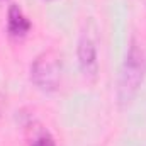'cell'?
<instances>
[{
	"instance_id": "cell-5",
	"label": "cell",
	"mask_w": 146,
	"mask_h": 146,
	"mask_svg": "<svg viewBox=\"0 0 146 146\" xmlns=\"http://www.w3.org/2000/svg\"><path fill=\"white\" fill-rule=\"evenodd\" d=\"M31 146H56V143H54V138L48 131H41L31 141Z\"/></svg>"
},
{
	"instance_id": "cell-4",
	"label": "cell",
	"mask_w": 146,
	"mask_h": 146,
	"mask_svg": "<svg viewBox=\"0 0 146 146\" xmlns=\"http://www.w3.org/2000/svg\"><path fill=\"white\" fill-rule=\"evenodd\" d=\"M31 27H33V24L24 15V12L21 10V7L15 5V3H12L9 7V15H7V31H9V36L15 37V39H21V37H24L31 31Z\"/></svg>"
},
{
	"instance_id": "cell-1",
	"label": "cell",
	"mask_w": 146,
	"mask_h": 146,
	"mask_svg": "<svg viewBox=\"0 0 146 146\" xmlns=\"http://www.w3.org/2000/svg\"><path fill=\"white\" fill-rule=\"evenodd\" d=\"M145 73H146L145 53L133 41L127 53H126L122 68H121V73H119V80H117L115 97H117V102H119L121 107L129 106L133 102V99L136 97V94H138V90L143 83Z\"/></svg>"
},
{
	"instance_id": "cell-6",
	"label": "cell",
	"mask_w": 146,
	"mask_h": 146,
	"mask_svg": "<svg viewBox=\"0 0 146 146\" xmlns=\"http://www.w3.org/2000/svg\"><path fill=\"white\" fill-rule=\"evenodd\" d=\"M0 110H2V97H0Z\"/></svg>"
},
{
	"instance_id": "cell-2",
	"label": "cell",
	"mask_w": 146,
	"mask_h": 146,
	"mask_svg": "<svg viewBox=\"0 0 146 146\" xmlns=\"http://www.w3.org/2000/svg\"><path fill=\"white\" fill-rule=\"evenodd\" d=\"M31 80L39 90L54 92L61 80V61L54 51H42L31 65Z\"/></svg>"
},
{
	"instance_id": "cell-3",
	"label": "cell",
	"mask_w": 146,
	"mask_h": 146,
	"mask_svg": "<svg viewBox=\"0 0 146 146\" xmlns=\"http://www.w3.org/2000/svg\"><path fill=\"white\" fill-rule=\"evenodd\" d=\"M76 58L80 72L83 73L85 78L95 80L99 72V60H97V42L94 36L87 31H83L78 37L76 44Z\"/></svg>"
}]
</instances>
